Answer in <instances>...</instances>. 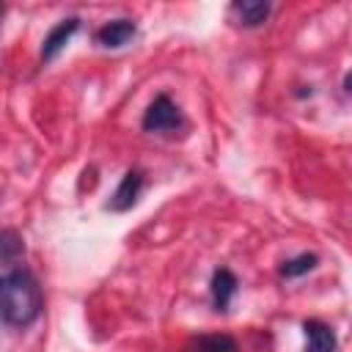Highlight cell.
<instances>
[{
    "instance_id": "6da1fadb",
    "label": "cell",
    "mask_w": 352,
    "mask_h": 352,
    "mask_svg": "<svg viewBox=\"0 0 352 352\" xmlns=\"http://www.w3.org/2000/svg\"><path fill=\"white\" fill-rule=\"evenodd\" d=\"M41 314V289L28 270L0 275V319L11 327H28Z\"/></svg>"
},
{
    "instance_id": "7a4b0ae2",
    "label": "cell",
    "mask_w": 352,
    "mask_h": 352,
    "mask_svg": "<svg viewBox=\"0 0 352 352\" xmlns=\"http://www.w3.org/2000/svg\"><path fill=\"white\" fill-rule=\"evenodd\" d=\"M179 124H182V113L170 102V96L168 94L154 96V102L148 104V110L143 116V129L146 132H168V129H176Z\"/></svg>"
},
{
    "instance_id": "3957f363",
    "label": "cell",
    "mask_w": 352,
    "mask_h": 352,
    "mask_svg": "<svg viewBox=\"0 0 352 352\" xmlns=\"http://www.w3.org/2000/svg\"><path fill=\"white\" fill-rule=\"evenodd\" d=\"M77 28H80V19H77V16L60 19V22L44 36V41H41V58H44V60H52V58L69 44V38L77 33Z\"/></svg>"
},
{
    "instance_id": "277c9868",
    "label": "cell",
    "mask_w": 352,
    "mask_h": 352,
    "mask_svg": "<svg viewBox=\"0 0 352 352\" xmlns=\"http://www.w3.org/2000/svg\"><path fill=\"white\" fill-rule=\"evenodd\" d=\"M140 190H143V173H140V170H126L124 179H121V184L116 187V192H113V198H110L107 206H110L113 212H126V209L135 206Z\"/></svg>"
},
{
    "instance_id": "5b68a950",
    "label": "cell",
    "mask_w": 352,
    "mask_h": 352,
    "mask_svg": "<svg viewBox=\"0 0 352 352\" xmlns=\"http://www.w3.org/2000/svg\"><path fill=\"white\" fill-rule=\"evenodd\" d=\"M302 330H305V352H336V333L330 324L319 319H308Z\"/></svg>"
},
{
    "instance_id": "8992f818",
    "label": "cell",
    "mask_w": 352,
    "mask_h": 352,
    "mask_svg": "<svg viewBox=\"0 0 352 352\" xmlns=\"http://www.w3.org/2000/svg\"><path fill=\"white\" fill-rule=\"evenodd\" d=\"M135 30L138 28H135L132 19H113V22H107V25H102L96 30V41L102 47H107V50H118L135 36Z\"/></svg>"
},
{
    "instance_id": "52a82bcc",
    "label": "cell",
    "mask_w": 352,
    "mask_h": 352,
    "mask_svg": "<svg viewBox=\"0 0 352 352\" xmlns=\"http://www.w3.org/2000/svg\"><path fill=\"white\" fill-rule=\"evenodd\" d=\"M236 286L239 283H236V275L231 270H226V267L214 270V275H212V302H214L217 311H228L231 297L236 294Z\"/></svg>"
},
{
    "instance_id": "ba28073f",
    "label": "cell",
    "mask_w": 352,
    "mask_h": 352,
    "mask_svg": "<svg viewBox=\"0 0 352 352\" xmlns=\"http://www.w3.org/2000/svg\"><path fill=\"white\" fill-rule=\"evenodd\" d=\"M231 11L236 14L239 25L256 28V25H261L270 16V3H261V0H239V3L231 6Z\"/></svg>"
},
{
    "instance_id": "9c48e42d",
    "label": "cell",
    "mask_w": 352,
    "mask_h": 352,
    "mask_svg": "<svg viewBox=\"0 0 352 352\" xmlns=\"http://www.w3.org/2000/svg\"><path fill=\"white\" fill-rule=\"evenodd\" d=\"M192 352H236V344L231 336H198Z\"/></svg>"
},
{
    "instance_id": "30bf717a",
    "label": "cell",
    "mask_w": 352,
    "mask_h": 352,
    "mask_svg": "<svg viewBox=\"0 0 352 352\" xmlns=\"http://www.w3.org/2000/svg\"><path fill=\"white\" fill-rule=\"evenodd\" d=\"M316 256L314 253H300V256H294V258H289V261H283L280 264V275L283 278H300V275H305V272H311L314 267H316Z\"/></svg>"
},
{
    "instance_id": "8fae6325",
    "label": "cell",
    "mask_w": 352,
    "mask_h": 352,
    "mask_svg": "<svg viewBox=\"0 0 352 352\" xmlns=\"http://www.w3.org/2000/svg\"><path fill=\"white\" fill-rule=\"evenodd\" d=\"M3 11H6V8H3V6H0V19H3Z\"/></svg>"
}]
</instances>
